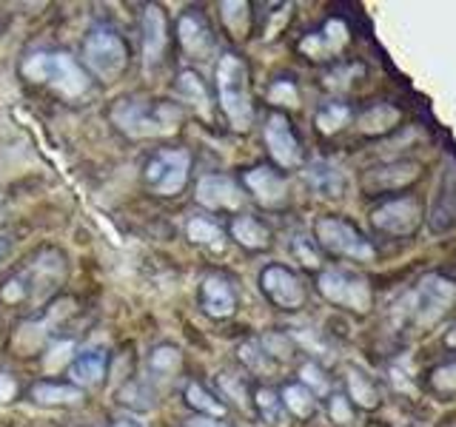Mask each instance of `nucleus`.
I'll use <instances>...</instances> for the list:
<instances>
[{
	"label": "nucleus",
	"instance_id": "obj_4",
	"mask_svg": "<svg viewBox=\"0 0 456 427\" xmlns=\"http://www.w3.org/2000/svg\"><path fill=\"white\" fill-rule=\"evenodd\" d=\"M456 302V282L442 274H428L408 294V319L419 327L436 325Z\"/></svg>",
	"mask_w": 456,
	"mask_h": 427
},
{
	"label": "nucleus",
	"instance_id": "obj_7",
	"mask_svg": "<svg viewBox=\"0 0 456 427\" xmlns=\"http://www.w3.org/2000/svg\"><path fill=\"white\" fill-rule=\"evenodd\" d=\"M191 171V154L185 149H163L146 163V182L154 194L160 197H177Z\"/></svg>",
	"mask_w": 456,
	"mask_h": 427
},
{
	"label": "nucleus",
	"instance_id": "obj_31",
	"mask_svg": "<svg viewBox=\"0 0 456 427\" xmlns=\"http://www.w3.org/2000/svg\"><path fill=\"white\" fill-rule=\"evenodd\" d=\"M348 399H354L360 407H377L379 405V396L374 391V384H370L360 370H351L348 374Z\"/></svg>",
	"mask_w": 456,
	"mask_h": 427
},
{
	"label": "nucleus",
	"instance_id": "obj_19",
	"mask_svg": "<svg viewBox=\"0 0 456 427\" xmlns=\"http://www.w3.org/2000/svg\"><path fill=\"white\" fill-rule=\"evenodd\" d=\"M417 177H419L417 163H391V165H382V168L370 171V174L365 177V185L374 191H394V189H403V185H408Z\"/></svg>",
	"mask_w": 456,
	"mask_h": 427
},
{
	"label": "nucleus",
	"instance_id": "obj_11",
	"mask_svg": "<svg viewBox=\"0 0 456 427\" xmlns=\"http://www.w3.org/2000/svg\"><path fill=\"white\" fill-rule=\"evenodd\" d=\"M260 288L263 294L282 310H297L305 302V288L294 270L285 265H268L260 274Z\"/></svg>",
	"mask_w": 456,
	"mask_h": 427
},
{
	"label": "nucleus",
	"instance_id": "obj_36",
	"mask_svg": "<svg viewBox=\"0 0 456 427\" xmlns=\"http://www.w3.org/2000/svg\"><path fill=\"white\" fill-rule=\"evenodd\" d=\"M299 376H303V382L299 384H305V388L317 396V393H328V379H325V374L320 370V365H303V370H299Z\"/></svg>",
	"mask_w": 456,
	"mask_h": 427
},
{
	"label": "nucleus",
	"instance_id": "obj_9",
	"mask_svg": "<svg viewBox=\"0 0 456 427\" xmlns=\"http://www.w3.org/2000/svg\"><path fill=\"white\" fill-rule=\"evenodd\" d=\"M422 208L413 197H396V199H385L382 205L370 211V222H374L377 231L388 234V237H408L419 228Z\"/></svg>",
	"mask_w": 456,
	"mask_h": 427
},
{
	"label": "nucleus",
	"instance_id": "obj_42",
	"mask_svg": "<svg viewBox=\"0 0 456 427\" xmlns=\"http://www.w3.org/2000/svg\"><path fill=\"white\" fill-rule=\"evenodd\" d=\"M111 427H140V424L137 422H128V419H118Z\"/></svg>",
	"mask_w": 456,
	"mask_h": 427
},
{
	"label": "nucleus",
	"instance_id": "obj_5",
	"mask_svg": "<svg viewBox=\"0 0 456 427\" xmlns=\"http://www.w3.org/2000/svg\"><path fill=\"white\" fill-rule=\"evenodd\" d=\"M83 63L100 80H114L128 63L126 40L111 26H94L83 40Z\"/></svg>",
	"mask_w": 456,
	"mask_h": 427
},
{
	"label": "nucleus",
	"instance_id": "obj_24",
	"mask_svg": "<svg viewBox=\"0 0 456 427\" xmlns=\"http://www.w3.org/2000/svg\"><path fill=\"white\" fill-rule=\"evenodd\" d=\"M280 402H282L285 410L294 413L297 419H308L311 413L317 410V396H314V393L305 388V384H299V382L285 384L282 393H280Z\"/></svg>",
	"mask_w": 456,
	"mask_h": 427
},
{
	"label": "nucleus",
	"instance_id": "obj_13",
	"mask_svg": "<svg viewBox=\"0 0 456 427\" xmlns=\"http://www.w3.org/2000/svg\"><path fill=\"white\" fill-rule=\"evenodd\" d=\"M246 189L254 194V199L265 208H280L285 199H289V182L280 174V171L268 168V165H256L251 171H246Z\"/></svg>",
	"mask_w": 456,
	"mask_h": 427
},
{
	"label": "nucleus",
	"instance_id": "obj_10",
	"mask_svg": "<svg viewBox=\"0 0 456 427\" xmlns=\"http://www.w3.org/2000/svg\"><path fill=\"white\" fill-rule=\"evenodd\" d=\"M263 137H265V146L268 154L274 157V163L282 168H297L303 163V149H299V140L294 134V128L289 123L282 111H271L265 128H263Z\"/></svg>",
	"mask_w": 456,
	"mask_h": 427
},
{
	"label": "nucleus",
	"instance_id": "obj_29",
	"mask_svg": "<svg viewBox=\"0 0 456 427\" xmlns=\"http://www.w3.org/2000/svg\"><path fill=\"white\" fill-rule=\"evenodd\" d=\"M183 365V353L175 345H157L149 353V370L157 376H171Z\"/></svg>",
	"mask_w": 456,
	"mask_h": 427
},
{
	"label": "nucleus",
	"instance_id": "obj_39",
	"mask_svg": "<svg viewBox=\"0 0 456 427\" xmlns=\"http://www.w3.org/2000/svg\"><path fill=\"white\" fill-rule=\"evenodd\" d=\"M331 419L339 422V424H348V422L354 419L351 405H348V399H346V396H334V399H331Z\"/></svg>",
	"mask_w": 456,
	"mask_h": 427
},
{
	"label": "nucleus",
	"instance_id": "obj_32",
	"mask_svg": "<svg viewBox=\"0 0 456 427\" xmlns=\"http://www.w3.org/2000/svg\"><path fill=\"white\" fill-rule=\"evenodd\" d=\"M220 14H223V23L232 28L234 37H242L248 32V4H223L220 6Z\"/></svg>",
	"mask_w": 456,
	"mask_h": 427
},
{
	"label": "nucleus",
	"instance_id": "obj_25",
	"mask_svg": "<svg viewBox=\"0 0 456 427\" xmlns=\"http://www.w3.org/2000/svg\"><path fill=\"white\" fill-rule=\"evenodd\" d=\"M185 237H189L194 246H206V248H223L225 246V234L217 222H211L206 217H191L185 225Z\"/></svg>",
	"mask_w": 456,
	"mask_h": 427
},
{
	"label": "nucleus",
	"instance_id": "obj_6",
	"mask_svg": "<svg viewBox=\"0 0 456 427\" xmlns=\"http://www.w3.org/2000/svg\"><path fill=\"white\" fill-rule=\"evenodd\" d=\"M314 237H317V246L325 248L328 254L348 256V260H374L377 256L374 246L348 220L322 217L317 228H314Z\"/></svg>",
	"mask_w": 456,
	"mask_h": 427
},
{
	"label": "nucleus",
	"instance_id": "obj_34",
	"mask_svg": "<svg viewBox=\"0 0 456 427\" xmlns=\"http://www.w3.org/2000/svg\"><path fill=\"white\" fill-rule=\"evenodd\" d=\"M431 388L436 393H453L456 391V362L439 365L431 370Z\"/></svg>",
	"mask_w": 456,
	"mask_h": 427
},
{
	"label": "nucleus",
	"instance_id": "obj_26",
	"mask_svg": "<svg viewBox=\"0 0 456 427\" xmlns=\"http://www.w3.org/2000/svg\"><path fill=\"white\" fill-rule=\"evenodd\" d=\"M396 123H399V111L388 103H379L374 109H368L360 117V132L362 134H385Z\"/></svg>",
	"mask_w": 456,
	"mask_h": 427
},
{
	"label": "nucleus",
	"instance_id": "obj_41",
	"mask_svg": "<svg viewBox=\"0 0 456 427\" xmlns=\"http://www.w3.org/2000/svg\"><path fill=\"white\" fill-rule=\"evenodd\" d=\"M14 391H18V384H12L6 374H0V402H9Z\"/></svg>",
	"mask_w": 456,
	"mask_h": 427
},
{
	"label": "nucleus",
	"instance_id": "obj_20",
	"mask_svg": "<svg viewBox=\"0 0 456 427\" xmlns=\"http://www.w3.org/2000/svg\"><path fill=\"white\" fill-rule=\"evenodd\" d=\"M305 180H308L311 189L322 197H339L342 189H346V177H342V171L334 163H325V160L311 163L305 168Z\"/></svg>",
	"mask_w": 456,
	"mask_h": 427
},
{
	"label": "nucleus",
	"instance_id": "obj_33",
	"mask_svg": "<svg viewBox=\"0 0 456 427\" xmlns=\"http://www.w3.org/2000/svg\"><path fill=\"white\" fill-rule=\"evenodd\" d=\"M256 407H260L263 413V419L271 422V424H280L282 422V402H280V396L271 391V388H260L256 391Z\"/></svg>",
	"mask_w": 456,
	"mask_h": 427
},
{
	"label": "nucleus",
	"instance_id": "obj_3",
	"mask_svg": "<svg viewBox=\"0 0 456 427\" xmlns=\"http://www.w3.org/2000/svg\"><path fill=\"white\" fill-rule=\"evenodd\" d=\"M23 77L32 83L52 85L57 94L69 100L89 92V77L77 66V60L66 52H35L23 60Z\"/></svg>",
	"mask_w": 456,
	"mask_h": 427
},
{
	"label": "nucleus",
	"instance_id": "obj_15",
	"mask_svg": "<svg viewBox=\"0 0 456 427\" xmlns=\"http://www.w3.org/2000/svg\"><path fill=\"white\" fill-rule=\"evenodd\" d=\"M200 305L214 319H228L237 310V294L225 277L211 274L200 285Z\"/></svg>",
	"mask_w": 456,
	"mask_h": 427
},
{
	"label": "nucleus",
	"instance_id": "obj_8",
	"mask_svg": "<svg viewBox=\"0 0 456 427\" xmlns=\"http://www.w3.org/2000/svg\"><path fill=\"white\" fill-rule=\"evenodd\" d=\"M317 288L320 294L328 299V302H334L339 308H348V310H356V313H365L370 308V285L368 279L351 274V270H339V268H331V270H322L320 279H317Z\"/></svg>",
	"mask_w": 456,
	"mask_h": 427
},
{
	"label": "nucleus",
	"instance_id": "obj_21",
	"mask_svg": "<svg viewBox=\"0 0 456 427\" xmlns=\"http://www.w3.org/2000/svg\"><path fill=\"white\" fill-rule=\"evenodd\" d=\"M453 194H456V171H448L445 180H442V191L434 203L431 211V228L434 231H445L456 222V203H453Z\"/></svg>",
	"mask_w": 456,
	"mask_h": 427
},
{
	"label": "nucleus",
	"instance_id": "obj_17",
	"mask_svg": "<svg viewBox=\"0 0 456 427\" xmlns=\"http://www.w3.org/2000/svg\"><path fill=\"white\" fill-rule=\"evenodd\" d=\"M346 43H348V26L342 20H328L322 26V32L308 35L299 43V49H303V54H308L311 60H325L328 54H337Z\"/></svg>",
	"mask_w": 456,
	"mask_h": 427
},
{
	"label": "nucleus",
	"instance_id": "obj_30",
	"mask_svg": "<svg viewBox=\"0 0 456 427\" xmlns=\"http://www.w3.org/2000/svg\"><path fill=\"white\" fill-rule=\"evenodd\" d=\"M351 109L346 103H328L317 111V128L322 134H337L342 125H348Z\"/></svg>",
	"mask_w": 456,
	"mask_h": 427
},
{
	"label": "nucleus",
	"instance_id": "obj_28",
	"mask_svg": "<svg viewBox=\"0 0 456 427\" xmlns=\"http://www.w3.org/2000/svg\"><path fill=\"white\" fill-rule=\"evenodd\" d=\"M177 92L183 100H189V103H194L203 114H208V92H206V85L203 80H200L197 71H180V77H177Z\"/></svg>",
	"mask_w": 456,
	"mask_h": 427
},
{
	"label": "nucleus",
	"instance_id": "obj_12",
	"mask_svg": "<svg viewBox=\"0 0 456 427\" xmlns=\"http://www.w3.org/2000/svg\"><path fill=\"white\" fill-rule=\"evenodd\" d=\"M197 203L211 211H237L242 205V189L225 174H206L197 182Z\"/></svg>",
	"mask_w": 456,
	"mask_h": 427
},
{
	"label": "nucleus",
	"instance_id": "obj_37",
	"mask_svg": "<svg viewBox=\"0 0 456 427\" xmlns=\"http://www.w3.org/2000/svg\"><path fill=\"white\" fill-rule=\"evenodd\" d=\"M268 97H271V103H277V106H297V89L289 80H277L268 89Z\"/></svg>",
	"mask_w": 456,
	"mask_h": 427
},
{
	"label": "nucleus",
	"instance_id": "obj_38",
	"mask_svg": "<svg viewBox=\"0 0 456 427\" xmlns=\"http://www.w3.org/2000/svg\"><path fill=\"white\" fill-rule=\"evenodd\" d=\"M294 251H297L299 260H303V265H308V268H317L320 265V256H317V251H314V239L297 237L294 239Z\"/></svg>",
	"mask_w": 456,
	"mask_h": 427
},
{
	"label": "nucleus",
	"instance_id": "obj_35",
	"mask_svg": "<svg viewBox=\"0 0 456 427\" xmlns=\"http://www.w3.org/2000/svg\"><path fill=\"white\" fill-rule=\"evenodd\" d=\"M240 356L248 362V367L260 370V374L271 367V353L260 345V342H246V345L240 348Z\"/></svg>",
	"mask_w": 456,
	"mask_h": 427
},
{
	"label": "nucleus",
	"instance_id": "obj_40",
	"mask_svg": "<svg viewBox=\"0 0 456 427\" xmlns=\"http://www.w3.org/2000/svg\"><path fill=\"white\" fill-rule=\"evenodd\" d=\"M185 427H228V424L220 419H211V416H194V419L185 422Z\"/></svg>",
	"mask_w": 456,
	"mask_h": 427
},
{
	"label": "nucleus",
	"instance_id": "obj_44",
	"mask_svg": "<svg viewBox=\"0 0 456 427\" xmlns=\"http://www.w3.org/2000/svg\"><path fill=\"white\" fill-rule=\"evenodd\" d=\"M6 248H9V246H6V239H0V260H4V254H6Z\"/></svg>",
	"mask_w": 456,
	"mask_h": 427
},
{
	"label": "nucleus",
	"instance_id": "obj_2",
	"mask_svg": "<svg viewBox=\"0 0 456 427\" xmlns=\"http://www.w3.org/2000/svg\"><path fill=\"white\" fill-rule=\"evenodd\" d=\"M217 94L220 106L225 111L228 123L237 132H246L254 120V106H251V85H248V66L240 54L225 52L217 63Z\"/></svg>",
	"mask_w": 456,
	"mask_h": 427
},
{
	"label": "nucleus",
	"instance_id": "obj_18",
	"mask_svg": "<svg viewBox=\"0 0 456 427\" xmlns=\"http://www.w3.org/2000/svg\"><path fill=\"white\" fill-rule=\"evenodd\" d=\"M106 365H109V353L106 350H86L80 353L75 362L69 365V376L75 388H92L100 379L106 376Z\"/></svg>",
	"mask_w": 456,
	"mask_h": 427
},
{
	"label": "nucleus",
	"instance_id": "obj_1",
	"mask_svg": "<svg viewBox=\"0 0 456 427\" xmlns=\"http://www.w3.org/2000/svg\"><path fill=\"white\" fill-rule=\"evenodd\" d=\"M111 123L120 128L126 137H168L175 134L183 123V109L166 100H140V97H123L111 109Z\"/></svg>",
	"mask_w": 456,
	"mask_h": 427
},
{
	"label": "nucleus",
	"instance_id": "obj_27",
	"mask_svg": "<svg viewBox=\"0 0 456 427\" xmlns=\"http://www.w3.org/2000/svg\"><path fill=\"white\" fill-rule=\"evenodd\" d=\"M185 402H189L197 413H203V416H211V419H223V402H217V396L208 393L203 384L197 382H189V388H185Z\"/></svg>",
	"mask_w": 456,
	"mask_h": 427
},
{
	"label": "nucleus",
	"instance_id": "obj_22",
	"mask_svg": "<svg viewBox=\"0 0 456 427\" xmlns=\"http://www.w3.org/2000/svg\"><path fill=\"white\" fill-rule=\"evenodd\" d=\"M232 237L240 242L242 248H248V251H263V248H268V242H271L268 228L260 220L248 217V214H242V217H234V222H232Z\"/></svg>",
	"mask_w": 456,
	"mask_h": 427
},
{
	"label": "nucleus",
	"instance_id": "obj_43",
	"mask_svg": "<svg viewBox=\"0 0 456 427\" xmlns=\"http://www.w3.org/2000/svg\"><path fill=\"white\" fill-rule=\"evenodd\" d=\"M445 342H448V345H451V348H456V331H451V334L445 336Z\"/></svg>",
	"mask_w": 456,
	"mask_h": 427
},
{
	"label": "nucleus",
	"instance_id": "obj_16",
	"mask_svg": "<svg viewBox=\"0 0 456 427\" xmlns=\"http://www.w3.org/2000/svg\"><path fill=\"white\" fill-rule=\"evenodd\" d=\"M177 40L180 46L194 54V57H208L214 52V35L211 26L206 23V18L200 12H185L177 20Z\"/></svg>",
	"mask_w": 456,
	"mask_h": 427
},
{
	"label": "nucleus",
	"instance_id": "obj_14",
	"mask_svg": "<svg viewBox=\"0 0 456 427\" xmlns=\"http://www.w3.org/2000/svg\"><path fill=\"white\" fill-rule=\"evenodd\" d=\"M166 46H168L166 14L160 6H146V12H142V60H146V68L163 60Z\"/></svg>",
	"mask_w": 456,
	"mask_h": 427
},
{
	"label": "nucleus",
	"instance_id": "obj_23",
	"mask_svg": "<svg viewBox=\"0 0 456 427\" xmlns=\"http://www.w3.org/2000/svg\"><path fill=\"white\" fill-rule=\"evenodd\" d=\"M32 399L37 405H77L83 391L66 382H37L32 388Z\"/></svg>",
	"mask_w": 456,
	"mask_h": 427
}]
</instances>
